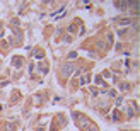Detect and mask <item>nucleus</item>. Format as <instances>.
Listing matches in <instances>:
<instances>
[{
  "label": "nucleus",
  "mask_w": 140,
  "mask_h": 131,
  "mask_svg": "<svg viewBox=\"0 0 140 131\" xmlns=\"http://www.w3.org/2000/svg\"><path fill=\"white\" fill-rule=\"evenodd\" d=\"M72 116H73V119L77 121L79 128H80L82 131H97L96 124L87 118V116H84L82 112H72Z\"/></svg>",
  "instance_id": "1"
},
{
  "label": "nucleus",
  "mask_w": 140,
  "mask_h": 131,
  "mask_svg": "<svg viewBox=\"0 0 140 131\" xmlns=\"http://www.w3.org/2000/svg\"><path fill=\"white\" fill-rule=\"evenodd\" d=\"M73 72H75V65L73 63H63L62 67H60V75H62L63 78L70 77V73H73Z\"/></svg>",
  "instance_id": "2"
},
{
  "label": "nucleus",
  "mask_w": 140,
  "mask_h": 131,
  "mask_svg": "<svg viewBox=\"0 0 140 131\" xmlns=\"http://www.w3.org/2000/svg\"><path fill=\"white\" fill-rule=\"evenodd\" d=\"M114 7L116 9H120V10H126L130 7V2H123V0H118V2H114Z\"/></svg>",
  "instance_id": "3"
},
{
  "label": "nucleus",
  "mask_w": 140,
  "mask_h": 131,
  "mask_svg": "<svg viewBox=\"0 0 140 131\" xmlns=\"http://www.w3.org/2000/svg\"><path fill=\"white\" fill-rule=\"evenodd\" d=\"M12 65H14L16 68H22V65H24V58H21V56H14V58H12Z\"/></svg>",
  "instance_id": "4"
},
{
  "label": "nucleus",
  "mask_w": 140,
  "mask_h": 131,
  "mask_svg": "<svg viewBox=\"0 0 140 131\" xmlns=\"http://www.w3.org/2000/svg\"><path fill=\"white\" fill-rule=\"evenodd\" d=\"M132 22H133V19H130V17H121V21H120L121 26H130Z\"/></svg>",
  "instance_id": "5"
},
{
  "label": "nucleus",
  "mask_w": 140,
  "mask_h": 131,
  "mask_svg": "<svg viewBox=\"0 0 140 131\" xmlns=\"http://www.w3.org/2000/svg\"><path fill=\"white\" fill-rule=\"evenodd\" d=\"M111 119L113 121H121V116H120V111H118V109H114V111H113Z\"/></svg>",
  "instance_id": "6"
},
{
  "label": "nucleus",
  "mask_w": 140,
  "mask_h": 131,
  "mask_svg": "<svg viewBox=\"0 0 140 131\" xmlns=\"http://www.w3.org/2000/svg\"><path fill=\"white\" fill-rule=\"evenodd\" d=\"M39 72L45 75V73H48V65L46 63H39Z\"/></svg>",
  "instance_id": "7"
},
{
  "label": "nucleus",
  "mask_w": 140,
  "mask_h": 131,
  "mask_svg": "<svg viewBox=\"0 0 140 131\" xmlns=\"http://www.w3.org/2000/svg\"><path fill=\"white\" fill-rule=\"evenodd\" d=\"M120 89H121L123 92H130V90H132V85H130V84H121Z\"/></svg>",
  "instance_id": "8"
},
{
  "label": "nucleus",
  "mask_w": 140,
  "mask_h": 131,
  "mask_svg": "<svg viewBox=\"0 0 140 131\" xmlns=\"http://www.w3.org/2000/svg\"><path fill=\"white\" fill-rule=\"evenodd\" d=\"M133 116H135V109L128 106V109H126V118H133Z\"/></svg>",
  "instance_id": "9"
},
{
  "label": "nucleus",
  "mask_w": 140,
  "mask_h": 131,
  "mask_svg": "<svg viewBox=\"0 0 140 131\" xmlns=\"http://www.w3.org/2000/svg\"><path fill=\"white\" fill-rule=\"evenodd\" d=\"M87 82H91V75H87V77H82V78H80V82H79V84H80V85H85Z\"/></svg>",
  "instance_id": "10"
},
{
  "label": "nucleus",
  "mask_w": 140,
  "mask_h": 131,
  "mask_svg": "<svg viewBox=\"0 0 140 131\" xmlns=\"http://www.w3.org/2000/svg\"><path fill=\"white\" fill-rule=\"evenodd\" d=\"M33 99L36 101V104H41V102H43V95H41V94H36Z\"/></svg>",
  "instance_id": "11"
},
{
  "label": "nucleus",
  "mask_w": 140,
  "mask_h": 131,
  "mask_svg": "<svg viewBox=\"0 0 140 131\" xmlns=\"http://www.w3.org/2000/svg\"><path fill=\"white\" fill-rule=\"evenodd\" d=\"M75 31H77V24H70V26H68V32L75 34Z\"/></svg>",
  "instance_id": "12"
},
{
  "label": "nucleus",
  "mask_w": 140,
  "mask_h": 131,
  "mask_svg": "<svg viewBox=\"0 0 140 131\" xmlns=\"http://www.w3.org/2000/svg\"><path fill=\"white\" fill-rule=\"evenodd\" d=\"M34 56H36V58H38V60H41V58H43V56H45V51H41V50H38V51H36V53H34Z\"/></svg>",
  "instance_id": "13"
},
{
  "label": "nucleus",
  "mask_w": 140,
  "mask_h": 131,
  "mask_svg": "<svg viewBox=\"0 0 140 131\" xmlns=\"http://www.w3.org/2000/svg\"><path fill=\"white\" fill-rule=\"evenodd\" d=\"M17 129V126L14 124V123H9V124H7V131H16Z\"/></svg>",
  "instance_id": "14"
},
{
  "label": "nucleus",
  "mask_w": 140,
  "mask_h": 131,
  "mask_svg": "<svg viewBox=\"0 0 140 131\" xmlns=\"http://www.w3.org/2000/svg\"><path fill=\"white\" fill-rule=\"evenodd\" d=\"M106 41H108V46H113V34L111 32L106 36Z\"/></svg>",
  "instance_id": "15"
},
{
  "label": "nucleus",
  "mask_w": 140,
  "mask_h": 131,
  "mask_svg": "<svg viewBox=\"0 0 140 131\" xmlns=\"http://www.w3.org/2000/svg\"><path fill=\"white\" fill-rule=\"evenodd\" d=\"M19 101V92H14L12 94V102H17Z\"/></svg>",
  "instance_id": "16"
},
{
  "label": "nucleus",
  "mask_w": 140,
  "mask_h": 131,
  "mask_svg": "<svg viewBox=\"0 0 140 131\" xmlns=\"http://www.w3.org/2000/svg\"><path fill=\"white\" fill-rule=\"evenodd\" d=\"M68 58H70V60L77 58V53H75V51H70V53H68Z\"/></svg>",
  "instance_id": "17"
},
{
  "label": "nucleus",
  "mask_w": 140,
  "mask_h": 131,
  "mask_svg": "<svg viewBox=\"0 0 140 131\" xmlns=\"http://www.w3.org/2000/svg\"><path fill=\"white\" fill-rule=\"evenodd\" d=\"M123 104V97H116V106H121Z\"/></svg>",
  "instance_id": "18"
},
{
  "label": "nucleus",
  "mask_w": 140,
  "mask_h": 131,
  "mask_svg": "<svg viewBox=\"0 0 140 131\" xmlns=\"http://www.w3.org/2000/svg\"><path fill=\"white\" fill-rule=\"evenodd\" d=\"M103 75H104L106 78H109V77H111V72H109V70H106V72H103Z\"/></svg>",
  "instance_id": "19"
},
{
  "label": "nucleus",
  "mask_w": 140,
  "mask_h": 131,
  "mask_svg": "<svg viewBox=\"0 0 140 131\" xmlns=\"http://www.w3.org/2000/svg\"><path fill=\"white\" fill-rule=\"evenodd\" d=\"M118 34H120V36H125V34H126V29H120V31H118Z\"/></svg>",
  "instance_id": "20"
},
{
  "label": "nucleus",
  "mask_w": 140,
  "mask_h": 131,
  "mask_svg": "<svg viewBox=\"0 0 140 131\" xmlns=\"http://www.w3.org/2000/svg\"><path fill=\"white\" fill-rule=\"evenodd\" d=\"M97 92H99V90H97V89H94V87L91 89V94H92V95H97Z\"/></svg>",
  "instance_id": "21"
},
{
  "label": "nucleus",
  "mask_w": 140,
  "mask_h": 131,
  "mask_svg": "<svg viewBox=\"0 0 140 131\" xmlns=\"http://www.w3.org/2000/svg\"><path fill=\"white\" fill-rule=\"evenodd\" d=\"M7 84H9V80H2V82H0V87H5Z\"/></svg>",
  "instance_id": "22"
},
{
  "label": "nucleus",
  "mask_w": 140,
  "mask_h": 131,
  "mask_svg": "<svg viewBox=\"0 0 140 131\" xmlns=\"http://www.w3.org/2000/svg\"><path fill=\"white\" fill-rule=\"evenodd\" d=\"M82 72H84V70L80 68V70H77V72H75V73H73V75H75V77H79V75H82Z\"/></svg>",
  "instance_id": "23"
},
{
  "label": "nucleus",
  "mask_w": 140,
  "mask_h": 131,
  "mask_svg": "<svg viewBox=\"0 0 140 131\" xmlns=\"http://www.w3.org/2000/svg\"><path fill=\"white\" fill-rule=\"evenodd\" d=\"M108 94H109V95H111V97H116V90H109V92H108Z\"/></svg>",
  "instance_id": "24"
},
{
  "label": "nucleus",
  "mask_w": 140,
  "mask_h": 131,
  "mask_svg": "<svg viewBox=\"0 0 140 131\" xmlns=\"http://www.w3.org/2000/svg\"><path fill=\"white\" fill-rule=\"evenodd\" d=\"M0 29H2V22H0Z\"/></svg>",
  "instance_id": "25"
}]
</instances>
